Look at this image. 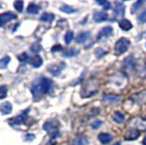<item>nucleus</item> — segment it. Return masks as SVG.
<instances>
[{
  "instance_id": "nucleus-1",
  "label": "nucleus",
  "mask_w": 146,
  "mask_h": 145,
  "mask_svg": "<svg viewBox=\"0 0 146 145\" xmlns=\"http://www.w3.org/2000/svg\"><path fill=\"white\" fill-rule=\"evenodd\" d=\"M52 86V81L45 76L38 78L31 84V92L34 97V100H39L44 95L50 92Z\"/></svg>"
},
{
  "instance_id": "nucleus-2",
  "label": "nucleus",
  "mask_w": 146,
  "mask_h": 145,
  "mask_svg": "<svg viewBox=\"0 0 146 145\" xmlns=\"http://www.w3.org/2000/svg\"><path fill=\"white\" fill-rule=\"evenodd\" d=\"M97 90H98L97 81L96 80H90V81H87L85 84H84L82 91H81V95H82V97H90L92 95H94V94H96Z\"/></svg>"
},
{
  "instance_id": "nucleus-3",
  "label": "nucleus",
  "mask_w": 146,
  "mask_h": 145,
  "mask_svg": "<svg viewBox=\"0 0 146 145\" xmlns=\"http://www.w3.org/2000/svg\"><path fill=\"white\" fill-rule=\"evenodd\" d=\"M44 130H46V132L49 134L50 139H55L59 134V124L54 121H46L44 123Z\"/></svg>"
},
{
  "instance_id": "nucleus-4",
  "label": "nucleus",
  "mask_w": 146,
  "mask_h": 145,
  "mask_svg": "<svg viewBox=\"0 0 146 145\" xmlns=\"http://www.w3.org/2000/svg\"><path fill=\"white\" fill-rule=\"evenodd\" d=\"M130 45H131V42L129 41L128 38H125V37L120 38L115 45V53H116V55H122L123 53H125L129 49V47H130Z\"/></svg>"
},
{
  "instance_id": "nucleus-5",
  "label": "nucleus",
  "mask_w": 146,
  "mask_h": 145,
  "mask_svg": "<svg viewBox=\"0 0 146 145\" xmlns=\"http://www.w3.org/2000/svg\"><path fill=\"white\" fill-rule=\"evenodd\" d=\"M29 111H30V108H26L24 111H22V112H21L19 116H17L15 118L10 119V120H9V123H10V124H12V126H18V124H22V123H24L25 119H26V117H27V112H29Z\"/></svg>"
},
{
  "instance_id": "nucleus-6",
  "label": "nucleus",
  "mask_w": 146,
  "mask_h": 145,
  "mask_svg": "<svg viewBox=\"0 0 146 145\" xmlns=\"http://www.w3.org/2000/svg\"><path fill=\"white\" fill-rule=\"evenodd\" d=\"M66 68V63L64 62H59V63H54V65H50L48 67V72L52 75H59L61 73V71Z\"/></svg>"
},
{
  "instance_id": "nucleus-7",
  "label": "nucleus",
  "mask_w": 146,
  "mask_h": 145,
  "mask_svg": "<svg viewBox=\"0 0 146 145\" xmlns=\"http://www.w3.org/2000/svg\"><path fill=\"white\" fill-rule=\"evenodd\" d=\"M14 19H17V15L12 12H5L0 14V26H5V25L12 21Z\"/></svg>"
},
{
  "instance_id": "nucleus-8",
  "label": "nucleus",
  "mask_w": 146,
  "mask_h": 145,
  "mask_svg": "<svg viewBox=\"0 0 146 145\" xmlns=\"http://www.w3.org/2000/svg\"><path fill=\"white\" fill-rule=\"evenodd\" d=\"M124 12H125V7L122 2H119V1H116L115 2V9H113V15L116 18H121L124 15Z\"/></svg>"
},
{
  "instance_id": "nucleus-9",
  "label": "nucleus",
  "mask_w": 146,
  "mask_h": 145,
  "mask_svg": "<svg viewBox=\"0 0 146 145\" xmlns=\"http://www.w3.org/2000/svg\"><path fill=\"white\" fill-rule=\"evenodd\" d=\"M135 62L136 60L134 59L133 56H129L128 58H125L124 59V62H123V69L125 70V71H131V70H133V67L135 66Z\"/></svg>"
},
{
  "instance_id": "nucleus-10",
  "label": "nucleus",
  "mask_w": 146,
  "mask_h": 145,
  "mask_svg": "<svg viewBox=\"0 0 146 145\" xmlns=\"http://www.w3.org/2000/svg\"><path fill=\"white\" fill-rule=\"evenodd\" d=\"M112 33H113V29H112L111 26H105V27H103L102 30L98 32L97 39L99 41V39H102V38H104V37L110 36Z\"/></svg>"
},
{
  "instance_id": "nucleus-11",
  "label": "nucleus",
  "mask_w": 146,
  "mask_h": 145,
  "mask_svg": "<svg viewBox=\"0 0 146 145\" xmlns=\"http://www.w3.org/2000/svg\"><path fill=\"white\" fill-rule=\"evenodd\" d=\"M140 136V131L137 129H130L128 132L125 133L124 135V139L127 141H134Z\"/></svg>"
},
{
  "instance_id": "nucleus-12",
  "label": "nucleus",
  "mask_w": 146,
  "mask_h": 145,
  "mask_svg": "<svg viewBox=\"0 0 146 145\" xmlns=\"http://www.w3.org/2000/svg\"><path fill=\"white\" fill-rule=\"evenodd\" d=\"M93 19H94V21L95 22H104V21H106V20H108V14L106 12H104V11H96V12L94 13V15H93Z\"/></svg>"
},
{
  "instance_id": "nucleus-13",
  "label": "nucleus",
  "mask_w": 146,
  "mask_h": 145,
  "mask_svg": "<svg viewBox=\"0 0 146 145\" xmlns=\"http://www.w3.org/2000/svg\"><path fill=\"white\" fill-rule=\"evenodd\" d=\"M88 140L85 135H78L72 141V145H87Z\"/></svg>"
},
{
  "instance_id": "nucleus-14",
  "label": "nucleus",
  "mask_w": 146,
  "mask_h": 145,
  "mask_svg": "<svg viewBox=\"0 0 146 145\" xmlns=\"http://www.w3.org/2000/svg\"><path fill=\"white\" fill-rule=\"evenodd\" d=\"M30 63H31V66L34 67V68H39V67H42V65H43V59H42L40 56L35 55L34 57L31 58Z\"/></svg>"
},
{
  "instance_id": "nucleus-15",
  "label": "nucleus",
  "mask_w": 146,
  "mask_h": 145,
  "mask_svg": "<svg viewBox=\"0 0 146 145\" xmlns=\"http://www.w3.org/2000/svg\"><path fill=\"white\" fill-rule=\"evenodd\" d=\"M131 99L137 104H145L146 103V92H142L137 95H134L131 97Z\"/></svg>"
},
{
  "instance_id": "nucleus-16",
  "label": "nucleus",
  "mask_w": 146,
  "mask_h": 145,
  "mask_svg": "<svg viewBox=\"0 0 146 145\" xmlns=\"http://www.w3.org/2000/svg\"><path fill=\"white\" fill-rule=\"evenodd\" d=\"M98 140H99V142L100 143H103V144H108L111 142V140H112V136L110 135L109 133H99L98 134Z\"/></svg>"
},
{
  "instance_id": "nucleus-17",
  "label": "nucleus",
  "mask_w": 146,
  "mask_h": 145,
  "mask_svg": "<svg viewBox=\"0 0 146 145\" xmlns=\"http://www.w3.org/2000/svg\"><path fill=\"white\" fill-rule=\"evenodd\" d=\"M0 111L2 112V115H9L11 111H12V105L10 103H6L1 104V106H0Z\"/></svg>"
},
{
  "instance_id": "nucleus-18",
  "label": "nucleus",
  "mask_w": 146,
  "mask_h": 145,
  "mask_svg": "<svg viewBox=\"0 0 146 145\" xmlns=\"http://www.w3.org/2000/svg\"><path fill=\"white\" fill-rule=\"evenodd\" d=\"M135 69H136V72L140 74V71H143L144 74H146V63L144 60H139L137 62H135Z\"/></svg>"
},
{
  "instance_id": "nucleus-19",
  "label": "nucleus",
  "mask_w": 146,
  "mask_h": 145,
  "mask_svg": "<svg viewBox=\"0 0 146 145\" xmlns=\"http://www.w3.org/2000/svg\"><path fill=\"white\" fill-rule=\"evenodd\" d=\"M119 26H120V29L123 31H130L132 29V23L128 21V20H121V21H119Z\"/></svg>"
},
{
  "instance_id": "nucleus-20",
  "label": "nucleus",
  "mask_w": 146,
  "mask_h": 145,
  "mask_svg": "<svg viewBox=\"0 0 146 145\" xmlns=\"http://www.w3.org/2000/svg\"><path fill=\"white\" fill-rule=\"evenodd\" d=\"M90 32L88 31H85V32H81L79 35L76 36V42L79 43V44H81V43H84L87 39V37L90 36Z\"/></svg>"
},
{
  "instance_id": "nucleus-21",
  "label": "nucleus",
  "mask_w": 146,
  "mask_h": 145,
  "mask_svg": "<svg viewBox=\"0 0 146 145\" xmlns=\"http://www.w3.org/2000/svg\"><path fill=\"white\" fill-rule=\"evenodd\" d=\"M54 19H55V14H52V13L45 12L40 15V21H43V22H48V23H50L51 21H54Z\"/></svg>"
},
{
  "instance_id": "nucleus-22",
  "label": "nucleus",
  "mask_w": 146,
  "mask_h": 145,
  "mask_svg": "<svg viewBox=\"0 0 146 145\" xmlns=\"http://www.w3.org/2000/svg\"><path fill=\"white\" fill-rule=\"evenodd\" d=\"M39 10H40V8L35 3H30L27 7V12L30 14H36V13L39 12Z\"/></svg>"
},
{
  "instance_id": "nucleus-23",
  "label": "nucleus",
  "mask_w": 146,
  "mask_h": 145,
  "mask_svg": "<svg viewBox=\"0 0 146 145\" xmlns=\"http://www.w3.org/2000/svg\"><path fill=\"white\" fill-rule=\"evenodd\" d=\"M60 11H61V12L71 14V13L76 12V9H74V8H73V7H71V6H68V5H62V6L60 7Z\"/></svg>"
},
{
  "instance_id": "nucleus-24",
  "label": "nucleus",
  "mask_w": 146,
  "mask_h": 145,
  "mask_svg": "<svg viewBox=\"0 0 146 145\" xmlns=\"http://www.w3.org/2000/svg\"><path fill=\"white\" fill-rule=\"evenodd\" d=\"M78 54H79V49L70 48L63 53V56H64V57H73V56H76Z\"/></svg>"
},
{
  "instance_id": "nucleus-25",
  "label": "nucleus",
  "mask_w": 146,
  "mask_h": 145,
  "mask_svg": "<svg viewBox=\"0 0 146 145\" xmlns=\"http://www.w3.org/2000/svg\"><path fill=\"white\" fill-rule=\"evenodd\" d=\"M9 62H10V57L9 56H6V57L1 58L0 59V68L1 69H6L8 65H9Z\"/></svg>"
},
{
  "instance_id": "nucleus-26",
  "label": "nucleus",
  "mask_w": 146,
  "mask_h": 145,
  "mask_svg": "<svg viewBox=\"0 0 146 145\" xmlns=\"http://www.w3.org/2000/svg\"><path fill=\"white\" fill-rule=\"evenodd\" d=\"M113 120L116 121V122H118V123H120V122H122V121L124 120V115L122 112H120V111H116L113 114Z\"/></svg>"
},
{
  "instance_id": "nucleus-27",
  "label": "nucleus",
  "mask_w": 146,
  "mask_h": 145,
  "mask_svg": "<svg viewBox=\"0 0 146 145\" xmlns=\"http://www.w3.org/2000/svg\"><path fill=\"white\" fill-rule=\"evenodd\" d=\"M31 51L32 53H34V54H37V53H39L40 50H42V45L40 44H38V43H34V44H32V46H31Z\"/></svg>"
},
{
  "instance_id": "nucleus-28",
  "label": "nucleus",
  "mask_w": 146,
  "mask_h": 145,
  "mask_svg": "<svg viewBox=\"0 0 146 145\" xmlns=\"http://www.w3.org/2000/svg\"><path fill=\"white\" fill-rule=\"evenodd\" d=\"M96 3L103 7L105 10H110V9H111V3H110L109 1H105V0L99 1V0H98V1H96Z\"/></svg>"
},
{
  "instance_id": "nucleus-29",
  "label": "nucleus",
  "mask_w": 146,
  "mask_h": 145,
  "mask_svg": "<svg viewBox=\"0 0 146 145\" xmlns=\"http://www.w3.org/2000/svg\"><path fill=\"white\" fill-rule=\"evenodd\" d=\"M19 60H20V62H22V63H26V62H30L31 58L30 56L27 55V53H23V54H21L19 56Z\"/></svg>"
},
{
  "instance_id": "nucleus-30",
  "label": "nucleus",
  "mask_w": 146,
  "mask_h": 145,
  "mask_svg": "<svg viewBox=\"0 0 146 145\" xmlns=\"http://www.w3.org/2000/svg\"><path fill=\"white\" fill-rule=\"evenodd\" d=\"M13 6H14V8L17 9V11L22 12V11H23V7H24V2L21 1V0H17V1H14Z\"/></svg>"
},
{
  "instance_id": "nucleus-31",
  "label": "nucleus",
  "mask_w": 146,
  "mask_h": 145,
  "mask_svg": "<svg viewBox=\"0 0 146 145\" xmlns=\"http://www.w3.org/2000/svg\"><path fill=\"white\" fill-rule=\"evenodd\" d=\"M103 98L105 100H108V102H118L119 100V97L115 96V95H107V94H104Z\"/></svg>"
},
{
  "instance_id": "nucleus-32",
  "label": "nucleus",
  "mask_w": 146,
  "mask_h": 145,
  "mask_svg": "<svg viewBox=\"0 0 146 145\" xmlns=\"http://www.w3.org/2000/svg\"><path fill=\"white\" fill-rule=\"evenodd\" d=\"M73 37H74V33H73L72 31H69L64 35V42L67 43V44H70L71 41L73 39Z\"/></svg>"
},
{
  "instance_id": "nucleus-33",
  "label": "nucleus",
  "mask_w": 146,
  "mask_h": 145,
  "mask_svg": "<svg viewBox=\"0 0 146 145\" xmlns=\"http://www.w3.org/2000/svg\"><path fill=\"white\" fill-rule=\"evenodd\" d=\"M8 94V88H7L6 85H1L0 86V99H3L7 97Z\"/></svg>"
},
{
  "instance_id": "nucleus-34",
  "label": "nucleus",
  "mask_w": 146,
  "mask_h": 145,
  "mask_svg": "<svg viewBox=\"0 0 146 145\" xmlns=\"http://www.w3.org/2000/svg\"><path fill=\"white\" fill-rule=\"evenodd\" d=\"M94 54H95V56H96L97 58H102V57H104V56L106 55V51H105L103 48H96L95 51H94Z\"/></svg>"
},
{
  "instance_id": "nucleus-35",
  "label": "nucleus",
  "mask_w": 146,
  "mask_h": 145,
  "mask_svg": "<svg viewBox=\"0 0 146 145\" xmlns=\"http://www.w3.org/2000/svg\"><path fill=\"white\" fill-rule=\"evenodd\" d=\"M143 3H144V1H143V0H140V1L135 2L133 6H132V10H131V12L135 13V11H137V10H139V8H140V7L142 6Z\"/></svg>"
},
{
  "instance_id": "nucleus-36",
  "label": "nucleus",
  "mask_w": 146,
  "mask_h": 145,
  "mask_svg": "<svg viewBox=\"0 0 146 145\" xmlns=\"http://www.w3.org/2000/svg\"><path fill=\"white\" fill-rule=\"evenodd\" d=\"M137 20H139V22H141V23H146V9L139 15Z\"/></svg>"
},
{
  "instance_id": "nucleus-37",
  "label": "nucleus",
  "mask_w": 146,
  "mask_h": 145,
  "mask_svg": "<svg viewBox=\"0 0 146 145\" xmlns=\"http://www.w3.org/2000/svg\"><path fill=\"white\" fill-rule=\"evenodd\" d=\"M102 123H103V122H102V121H99V120L95 121V122H93V123H92V128H93V129H97V128H99L100 126H102Z\"/></svg>"
},
{
  "instance_id": "nucleus-38",
  "label": "nucleus",
  "mask_w": 146,
  "mask_h": 145,
  "mask_svg": "<svg viewBox=\"0 0 146 145\" xmlns=\"http://www.w3.org/2000/svg\"><path fill=\"white\" fill-rule=\"evenodd\" d=\"M59 50H62V46H61V45H55V46L51 48V51H52V53L59 51Z\"/></svg>"
},
{
  "instance_id": "nucleus-39",
  "label": "nucleus",
  "mask_w": 146,
  "mask_h": 145,
  "mask_svg": "<svg viewBox=\"0 0 146 145\" xmlns=\"http://www.w3.org/2000/svg\"><path fill=\"white\" fill-rule=\"evenodd\" d=\"M34 139H35V136L33 134H26L25 135V140L26 141H30V140H34Z\"/></svg>"
},
{
  "instance_id": "nucleus-40",
  "label": "nucleus",
  "mask_w": 146,
  "mask_h": 145,
  "mask_svg": "<svg viewBox=\"0 0 146 145\" xmlns=\"http://www.w3.org/2000/svg\"><path fill=\"white\" fill-rule=\"evenodd\" d=\"M143 144L146 145V136H145V138H144V140H143Z\"/></svg>"
}]
</instances>
